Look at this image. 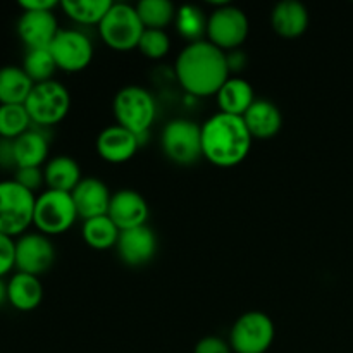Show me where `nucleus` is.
<instances>
[{
  "label": "nucleus",
  "mask_w": 353,
  "mask_h": 353,
  "mask_svg": "<svg viewBox=\"0 0 353 353\" xmlns=\"http://www.w3.org/2000/svg\"><path fill=\"white\" fill-rule=\"evenodd\" d=\"M178 83L193 97H216L230 79L228 54L207 40L188 43L174 62Z\"/></svg>",
  "instance_id": "1"
},
{
  "label": "nucleus",
  "mask_w": 353,
  "mask_h": 353,
  "mask_svg": "<svg viewBox=\"0 0 353 353\" xmlns=\"http://www.w3.org/2000/svg\"><path fill=\"white\" fill-rule=\"evenodd\" d=\"M250 131L243 117L216 112L202 124V155L217 168H234L252 148Z\"/></svg>",
  "instance_id": "2"
},
{
  "label": "nucleus",
  "mask_w": 353,
  "mask_h": 353,
  "mask_svg": "<svg viewBox=\"0 0 353 353\" xmlns=\"http://www.w3.org/2000/svg\"><path fill=\"white\" fill-rule=\"evenodd\" d=\"M37 195L28 192L16 179L0 181V233L19 238L33 226Z\"/></svg>",
  "instance_id": "3"
},
{
  "label": "nucleus",
  "mask_w": 353,
  "mask_h": 353,
  "mask_svg": "<svg viewBox=\"0 0 353 353\" xmlns=\"http://www.w3.org/2000/svg\"><path fill=\"white\" fill-rule=\"evenodd\" d=\"M114 117L117 124L137 137H145L157 117V102L148 90L141 86H124L114 97Z\"/></svg>",
  "instance_id": "4"
},
{
  "label": "nucleus",
  "mask_w": 353,
  "mask_h": 353,
  "mask_svg": "<svg viewBox=\"0 0 353 353\" xmlns=\"http://www.w3.org/2000/svg\"><path fill=\"white\" fill-rule=\"evenodd\" d=\"M78 217L71 193L45 188L37 195L33 226L38 233L57 236L71 230Z\"/></svg>",
  "instance_id": "5"
},
{
  "label": "nucleus",
  "mask_w": 353,
  "mask_h": 353,
  "mask_svg": "<svg viewBox=\"0 0 353 353\" xmlns=\"http://www.w3.org/2000/svg\"><path fill=\"white\" fill-rule=\"evenodd\" d=\"M143 31L145 26L138 16L137 7L130 3L114 2L99 24L100 40L117 52L138 48Z\"/></svg>",
  "instance_id": "6"
},
{
  "label": "nucleus",
  "mask_w": 353,
  "mask_h": 353,
  "mask_svg": "<svg viewBox=\"0 0 353 353\" xmlns=\"http://www.w3.org/2000/svg\"><path fill=\"white\" fill-rule=\"evenodd\" d=\"M33 126L50 128L65 119L71 109V93L57 79L38 83L24 102Z\"/></svg>",
  "instance_id": "7"
},
{
  "label": "nucleus",
  "mask_w": 353,
  "mask_h": 353,
  "mask_svg": "<svg viewBox=\"0 0 353 353\" xmlns=\"http://www.w3.org/2000/svg\"><path fill=\"white\" fill-rule=\"evenodd\" d=\"M250 21L245 10L231 3H221L207 16L205 40L221 50H238L247 41Z\"/></svg>",
  "instance_id": "8"
},
{
  "label": "nucleus",
  "mask_w": 353,
  "mask_h": 353,
  "mask_svg": "<svg viewBox=\"0 0 353 353\" xmlns=\"http://www.w3.org/2000/svg\"><path fill=\"white\" fill-rule=\"evenodd\" d=\"M162 152L178 165H192L202 155V126L190 119H172L161 134Z\"/></svg>",
  "instance_id": "9"
},
{
  "label": "nucleus",
  "mask_w": 353,
  "mask_h": 353,
  "mask_svg": "<svg viewBox=\"0 0 353 353\" xmlns=\"http://www.w3.org/2000/svg\"><path fill=\"white\" fill-rule=\"evenodd\" d=\"M274 336L276 327L271 317L252 310L234 321L228 341L233 353H265L274 343Z\"/></svg>",
  "instance_id": "10"
},
{
  "label": "nucleus",
  "mask_w": 353,
  "mask_h": 353,
  "mask_svg": "<svg viewBox=\"0 0 353 353\" xmlns=\"http://www.w3.org/2000/svg\"><path fill=\"white\" fill-rule=\"evenodd\" d=\"M57 69L64 72H79L93 61V41L85 31L68 28L61 30L48 47Z\"/></svg>",
  "instance_id": "11"
},
{
  "label": "nucleus",
  "mask_w": 353,
  "mask_h": 353,
  "mask_svg": "<svg viewBox=\"0 0 353 353\" xmlns=\"http://www.w3.org/2000/svg\"><path fill=\"white\" fill-rule=\"evenodd\" d=\"M55 262V247L50 236L28 231L16 238V271L38 276L48 271Z\"/></svg>",
  "instance_id": "12"
},
{
  "label": "nucleus",
  "mask_w": 353,
  "mask_h": 353,
  "mask_svg": "<svg viewBox=\"0 0 353 353\" xmlns=\"http://www.w3.org/2000/svg\"><path fill=\"white\" fill-rule=\"evenodd\" d=\"M16 31L19 40L26 45V50H30V48L50 47L61 28L54 10H41V12L23 10L17 19Z\"/></svg>",
  "instance_id": "13"
},
{
  "label": "nucleus",
  "mask_w": 353,
  "mask_h": 353,
  "mask_svg": "<svg viewBox=\"0 0 353 353\" xmlns=\"http://www.w3.org/2000/svg\"><path fill=\"white\" fill-rule=\"evenodd\" d=\"M107 216L114 221V224L121 231L133 230V228L147 226V221L150 217V207L137 190H117L116 193H112Z\"/></svg>",
  "instance_id": "14"
},
{
  "label": "nucleus",
  "mask_w": 353,
  "mask_h": 353,
  "mask_svg": "<svg viewBox=\"0 0 353 353\" xmlns=\"http://www.w3.org/2000/svg\"><path fill=\"white\" fill-rule=\"evenodd\" d=\"M116 250L124 264L131 268H141L154 261L157 254V236L148 226L121 231Z\"/></svg>",
  "instance_id": "15"
},
{
  "label": "nucleus",
  "mask_w": 353,
  "mask_h": 353,
  "mask_svg": "<svg viewBox=\"0 0 353 353\" xmlns=\"http://www.w3.org/2000/svg\"><path fill=\"white\" fill-rule=\"evenodd\" d=\"M95 147L100 157L105 162L124 164L134 157V154L140 148V140H138L137 134L128 131L126 128L114 124V126L100 131Z\"/></svg>",
  "instance_id": "16"
},
{
  "label": "nucleus",
  "mask_w": 353,
  "mask_h": 353,
  "mask_svg": "<svg viewBox=\"0 0 353 353\" xmlns=\"http://www.w3.org/2000/svg\"><path fill=\"white\" fill-rule=\"evenodd\" d=\"M72 200H74L78 216L83 221L92 219V217L107 216L110 205V193L109 186L99 178H83L79 185L72 190Z\"/></svg>",
  "instance_id": "17"
},
{
  "label": "nucleus",
  "mask_w": 353,
  "mask_h": 353,
  "mask_svg": "<svg viewBox=\"0 0 353 353\" xmlns=\"http://www.w3.org/2000/svg\"><path fill=\"white\" fill-rule=\"evenodd\" d=\"M7 303L17 312H33L43 300V285L38 276L16 271L7 279Z\"/></svg>",
  "instance_id": "18"
},
{
  "label": "nucleus",
  "mask_w": 353,
  "mask_h": 353,
  "mask_svg": "<svg viewBox=\"0 0 353 353\" xmlns=\"http://www.w3.org/2000/svg\"><path fill=\"white\" fill-rule=\"evenodd\" d=\"M12 148L16 169L43 168L48 162L50 141L41 128L33 126L12 141Z\"/></svg>",
  "instance_id": "19"
},
{
  "label": "nucleus",
  "mask_w": 353,
  "mask_h": 353,
  "mask_svg": "<svg viewBox=\"0 0 353 353\" xmlns=\"http://www.w3.org/2000/svg\"><path fill=\"white\" fill-rule=\"evenodd\" d=\"M271 26L288 40L302 37L309 28V10L299 0H283L271 10Z\"/></svg>",
  "instance_id": "20"
},
{
  "label": "nucleus",
  "mask_w": 353,
  "mask_h": 353,
  "mask_svg": "<svg viewBox=\"0 0 353 353\" xmlns=\"http://www.w3.org/2000/svg\"><path fill=\"white\" fill-rule=\"evenodd\" d=\"M245 124L254 140H269L279 133L283 126V116L278 105L269 100H255L243 116Z\"/></svg>",
  "instance_id": "21"
},
{
  "label": "nucleus",
  "mask_w": 353,
  "mask_h": 353,
  "mask_svg": "<svg viewBox=\"0 0 353 353\" xmlns=\"http://www.w3.org/2000/svg\"><path fill=\"white\" fill-rule=\"evenodd\" d=\"M216 100L219 112L243 117L257 99H255L254 88L247 79L238 78V76L231 78L230 76V79L217 92Z\"/></svg>",
  "instance_id": "22"
},
{
  "label": "nucleus",
  "mask_w": 353,
  "mask_h": 353,
  "mask_svg": "<svg viewBox=\"0 0 353 353\" xmlns=\"http://www.w3.org/2000/svg\"><path fill=\"white\" fill-rule=\"evenodd\" d=\"M43 178L45 186L48 190L72 193L83 176L81 168L74 159L68 157V155H57L54 159H48L47 164L43 165Z\"/></svg>",
  "instance_id": "23"
},
{
  "label": "nucleus",
  "mask_w": 353,
  "mask_h": 353,
  "mask_svg": "<svg viewBox=\"0 0 353 353\" xmlns=\"http://www.w3.org/2000/svg\"><path fill=\"white\" fill-rule=\"evenodd\" d=\"M34 83L21 65L0 68V105H24Z\"/></svg>",
  "instance_id": "24"
},
{
  "label": "nucleus",
  "mask_w": 353,
  "mask_h": 353,
  "mask_svg": "<svg viewBox=\"0 0 353 353\" xmlns=\"http://www.w3.org/2000/svg\"><path fill=\"white\" fill-rule=\"evenodd\" d=\"M121 230L109 216L92 217L83 221L81 236L85 243L93 250H107L117 245Z\"/></svg>",
  "instance_id": "25"
},
{
  "label": "nucleus",
  "mask_w": 353,
  "mask_h": 353,
  "mask_svg": "<svg viewBox=\"0 0 353 353\" xmlns=\"http://www.w3.org/2000/svg\"><path fill=\"white\" fill-rule=\"evenodd\" d=\"M112 3V0H62L61 9L79 26H99Z\"/></svg>",
  "instance_id": "26"
},
{
  "label": "nucleus",
  "mask_w": 353,
  "mask_h": 353,
  "mask_svg": "<svg viewBox=\"0 0 353 353\" xmlns=\"http://www.w3.org/2000/svg\"><path fill=\"white\" fill-rule=\"evenodd\" d=\"M134 7L145 30H164L174 23L178 12L174 3L169 0H141Z\"/></svg>",
  "instance_id": "27"
},
{
  "label": "nucleus",
  "mask_w": 353,
  "mask_h": 353,
  "mask_svg": "<svg viewBox=\"0 0 353 353\" xmlns=\"http://www.w3.org/2000/svg\"><path fill=\"white\" fill-rule=\"evenodd\" d=\"M174 24L176 28H178L179 34H181L185 40H188V43L205 40L207 16L200 7L196 6L178 7Z\"/></svg>",
  "instance_id": "28"
},
{
  "label": "nucleus",
  "mask_w": 353,
  "mask_h": 353,
  "mask_svg": "<svg viewBox=\"0 0 353 353\" xmlns=\"http://www.w3.org/2000/svg\"><path fill=\"white\" fill-rule=\"evenodd\" d=\"M21 68L24 69V72L30 76L34 85L54 79L55 71H57V65H55V61L48 48H30V50H26Z\"/></svg>",
  "instance_id": "29"
},
{
  "label": "nucleus",
  "mask_w": 353,
  "mask_h": 353,
  "mask_svg": "<svg viewBox=\"0 0 353 353\" xmlns=\"http://www.w3.org/2000/svg\"><path fill=\"white\" fill-rule=\"evenodd\" d=\"M33 123L24 105H0V138L16 140L26 133Z\"/></svg>",
  "instance_id": "30"
},
{
  "label": "nucleus",
  "mask_w": 353,
  "mask_h": 353,
  "mask_svg": "<svg viewBox=\"0 0 353 353\" xmlns=\"http://www.w3.org/2000/svg\"><path fill=\"white\" fill-rule=\"evenodd\" d=\"M138 50L150 61H159L171 50V38L165 30H145L138 43Z\"/></svg>",
  "instance_id": "31"
},
{
  "label": "nucleus",
  "mask_w": 353,
  "mask_h": 353,
  "mask_svg": "<svg viewBox=\"0 0 353 353\" xmlns=\"http://www.w3.org/2000/svg\"><path fill=\"white\" fill-rule=\"evenodd\" d=\"M14 179L19 183L23 188L37 195L45 186L43 168H21L14 171Z\"/></svg>",
  "instance_id": "32"
},
{
  "label": "nucleus",
  "mask_w": 353,
  "mask_h": 353,
  "mask_svg": "<svg viewBox=\"0 0 353 353\" xmlns=\"http://www.w3.org/2000/svg\"><path fill=\"white\" fill-rule=\"evenodd\" d=\"M16 269V240L0 233V279Z\"/></svg>",
  "instance_id": "33"
},
{
  "label": "nucleus",
  "mask_w": 353,
  "mask_h": 353,
  "mask_svg": "<svg viewBox=\"0 0 353 353\" xmlns=\"http://www.w3.org/2000/svg\"><path fill=\"white\" fill-rule=\"evenodd\" d=\"M193 353H233L230 341L219 336H205L195 345Z\"/></svg>",
  "instance_id": "34"
},
{
  "label": "nucleus",
  "mask_w": 353,
  "mask_h": 353,
  "mask_svg": "<svg viewBox=\"0 0 353 353\" xmlns=\"http://www.w3.org/2000/svg\"><path fill=\"white\" fill-rule=\"evenodd\" d=\"M59 3L55 0H19L21 10L41 12V10H54Z\"/></svg>",
  "instance_id": "35"
},
{
  "label": "nucleus",
  "mask_w": 353,
  "mask_h": 353,
  "mask_svg": "<svg viewBox=\"0 0 353 353\" xmlns=\"http://www.w3.org/2000/svg\"><path fill=\"white\" fill-rule=\"evenodd\" d=\"M0 168L16 169V162H14L12 140H3V138H0Z\"/></svg>",
  "instance_id": "36"
},
{
  "label": "nucleus",
  "mask_w": 353,
  "mask_h": 353,
  "mask_svg": "<svg viewBox=\"0 0 353 353\" xmlns=\"http://www.w3.org/2000/svg\"><path fill=\"white\" fill-rule=\"evenodd\" d=\"M245 64L243 54H240L238 50H233L231 54H228V65H230V71H241Z\"/></svg>",
  "instance_id": "37"
},
{
  "label": "nucleus",
  "mask_w": 353,
  "mask_h": 353,
  "mask_svg": "<svg viewBox=\"0 0 353 353\" xmlns=\"http://www.w3.org/2000/svg\"><path fill=\"white\" fill-rule=\"evenodd\" d=\"M7 303V283L0 279V307Z\"/></svg>",
  "instance_id": "38"
}]
</instances>
